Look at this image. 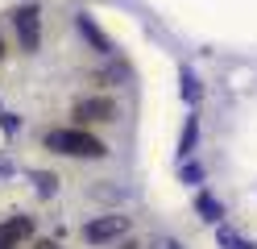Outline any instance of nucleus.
I'll return each mask as SVG.
<instances>
[{"mask_svg":"<svg viewBox=\"0 0 257 249\" xmlns=\"http://www.w3.org/2000/svg\"><path fill=\"white\" fill-rule=\"evenodd\" d=\"M13 29H17V42H21V50H34L42 46V9L38 5H21L17 13H13Z\"/></svg>","mask_w":257,"mask_h":249,"instance_id":"obj_3","label":"nucleus"},{"mask_svg":"<svg viewBox=\"0 0 257 249\" xmlns=\"http://www.w3.org/2000/svg\"><path fill=\"white\" fill-rule=\"evenodd\" d=\"M183 96H187V100H195V96H199V88H195V75H191V71H183Z\"/></svg>","mask_w":257,"mask_h":249,"instance_id":"obj_8","label":"nucleus"},{"mask_svg":"<svg viewBox=\"0 0 257 249\" xmlns=\"http://www.w3.org/2000/svg\"><path fill=\"white\" fill-rule=\"evenodd\" d=\"M46 149L67 154V158H100V154H108V145L100 137H91V133H83V129H50L46 133Z\"/></svg>","mask_w":257,"mask_h":249,"instance_id":"obj_1","label":"nucleus"},{"mask_svg":"<svg viewBox=\"0 0 257 249\" xmlns=\"http://www.w3.org/2000/svg\"><path fill=\"white\" fill-rule=\"evenodd\" d=\"M0 249H17V241H9V237H0Z\"/></svg>","mask_w":257,"mask_h":249,"instance_id":"obj_12","label":"nucleus"},{"mask_svg":"<svg viewBox=\"0 0 257 249\" xmlns=\"http://www.w3.org/2000/svg\"><path fill=\"white\" fill-rule=\"evenodd\" d=\"M120 249H137V245H133V241H128V245H120Z\"/></svg>","mask_w":257,"mask_h":249,"instance_id":"obj_14","label":"nucleus"},{"mask_svg":"<svg viewBox=\"0 0 257 249\" xmlns=\"http://www.w3.org/2000/svg\"><path fill=\"white\" fill-rule=\"evenodd\" d=\"M0 58H5V42H0Z\"/></svg>","mask_w":257,"mask_h":249,"instance_id":"obj_15","label":"nucleus"},{"mask_svg":"<svg viewBox=\"0 0 257 249\" xmlns=\"http://www.w3.org/2000/svg\"><path fill=\"white\" fill-rule=\"evenodd\" d=\"M0 237H9V241H29L34 237V220H29V216H13V220H5L0 224Z\"/></svg>","mask_w":257,"mask_h":249,"instance_id":"obj_5","label":"nucleus"},{"mask_svg":"<svg viewBox=\"0 0 257 249\" xmlns=\"http://www.w3.org/2000/svg\"><path fill=\"white\" fill-rule=\"evenodd\" d=\"M9 171H13V166H9V158H0V179H5Z\"/></svg>","mask_w":257,"mask_h":249,"instance_id":"obj_11","label":"nucleus"},{"mask_svg":"<svg viewBox=\"0 0 257 249\" xmlns=\"http://www.w3.org/2000/svg\"><path fill=\"white\" fill-rule=\"evenodd\" d=\"M150 249H183V245H179V241H174V237H158V241H154Z\"/></svg>","mask_w":257,"mask_h":249,"instance_id":"obj_9","label":"nucleus"},{"mask_svg":"<svg viewBox=\"0 0 257 249\" xmlns=\"http://www.w3.org/2000/svg\"><path fill=\"white\" fill-rule=\"evenodd\" d=\"M75 116H79V121H87V125L112 121V116H116V104H112L108 96H87V100H79V104H75Z\"/></svg>","mask_w":257,"mask_h":249,"instance_id":"obj_4","label":"nucleus"},{"mask_svg":"<svg viewBox=\"0 0 257 249\" xmlns=\"http://www.w3.org/2000/svg\"><path fill=\"white\" fill-rule=\"evenodd\" d=\"M195 204H199V212H203V220H220V204H216L212 195H199Z\"/></svg>","mask_w":257,"mask_h":249,"instance_id":"obj_6","label":"nucleus"},{"mask_svg":"<svg viewBox=\"0 0 257 249\" xmlns=\"http://www.w3.org/2000/svg\"><path fill=\"white\" fill-rule=\"evenodd\" d=\"M34 249H58V245H54V241H38Z\"/></svg>","mask_w":257,"mask_h":249,"instance_id":"obj_13","label":"nucleus"},{"mask_svg":"<svg viewBox=\"0 0 257 249\" xmlns=\"http://www.w3.org/2000/svg\"><path fill=\"white\" fill-rule=\"evenodd\" d=\"M183 179H187V183H199L203 171H199V166H183Z\"/></svg>","mask_w":257,"mask_h":249,"instance_id":"obj_10","label":"nucleus"},{"mask_svg":"<svg viewBox=\"0 0 257 249\" xmlns=\"http://www.w3.org/2000/svg\"><path fill=\"white\" fill-rule=\"evenodd\" d=\"M195 149V121H187V129H183V149L179 154H191Z\"/></svg>","mask_w":257,"mask_h":249,"instance_id":"obj_7","label":"nucleus"},{"mask_svg":"<svg viewBox=\"0 0 257 249\" xmlns=\"http://www.w3.org/2000/svg\"><path fill=\"white\" fill-rule=\"evenodd\" d=\"M128 216H120V212H108V216H95V220H87L83 224V241L87 245H112V241H120V237H128Z\"/></svg>","mask_w":257,"mask_h":249,"instance_id":"obj_2","label":"nucleus"}]
</instances>
